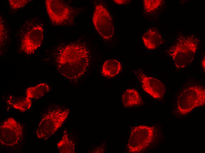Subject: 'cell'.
Returning <instances> with one entry per match:
<instances>
[{"mask_svg":"<svg viewBox=\"0 0 205 153\" xmlns=\"http://www.w3.org/2000/svg\"><path fill=\"white\" fill-rule=\"evenodd\" d=\"M155 136L154 126L140 125L132 130L128 140L127 147L130 153H139L148 147Z\"/></svg>","mask_w":205,"mask_h":153,"instance_id":"cell-5","label":"cell"},{"mask_svg":"<svg viewBox=\"0 0 205 153\" xmlns=\"http://www.w3.org/2000/svg\"><path fill=\"white\" fill-rule=\"evenodd\" d=\"M69 113L68 109H55L45 115L40 121L37 128V137L46 139L52 136L62 126Z\"/></svg>","mask_w":205,"mask_h":153,"instance_id":"cell-4","label":"cell"},{"mask_svg":"<svg viewBox=\"0 0 205 153\" xmlns=\"http://www.w3.org/2000/svg\"><path fill=\"white\" fill-rule=\"evenodd\" d=\"M113 1L115 3L117 4H122L127 3L130 1L127 0H115Z\"/></svg>","mask_w":205,"mask_h":153,"instance_id":"cell-19","label":"cell"},{"mask_svg":"<svg viewBox=\"0 0 205 153\" xmlns=\"http://www.w3.org/2000/svg\"><path fill=\"white\" fill-rule=\"evenodd\" d=\"M143 90L154 99L162 98L165 93L164 85L159 80L146 75L143 72L138 76Z\"/></svg>","mask_w":205,"mask_h":153,"instance_id":"cell-10","label":"cell"},{"mask_svg":"<svg viewBox=\"0 0 205 153\" xmlns=\"http://www.w3.org/2000/svg\"><path fill=\"white\" fill-rule=\"evenodd\" d=\"M7 103L14 109L21 112L29 109L32 105L31 99L26 96H11L7 100Z\"/></svg>","mask_w":205,"mask_h":153,"instance_id":"cell-13","label":"cell"},{"mask_svg":"<svg viewBox=\"0 0 205 153\" xmlns=\"http://www.w3.org/2000/svg\"><path fill=\"white\" fill-rule=\"evenodd\" d=\"M162 2L161 0H143L145 12L149 13L155 10L161 4Z\"/></svg>","mask_w":205,"mask_h":153,"instance_id":"cell-17","label":"cell"},{"mask_svg":"<svg viewBox=\"0 0 205 153\" xmlns=\"http://www.w3.org/2000/svg\"><path fill=\"white\" fill-rule=\"evenodd\" d=\"M57 69L63 76L70 80L80 78L89 66L90 52L82 42H72L62 47L56 57Z\"/></svg>","mask_w":205,"mask_h":153,"instance_id":"cell-1","label":"cell"},{"mask_svg":"<svg viewBox=\"0 0 205 153\" xmlns=\"http://www.w3.org/2000/svg\"><path fill=\"white\" fill-rule=\"evenodd\" d=\"M44 39L42 27L37 25L29 31L21 41L20 49L27 54L34 53L41 45Z\"/></svg>","mask_w":205,"mask_h":153,"instance_id":"cell-9","label":"cell"},{"mask_svg":"<svg viewBox=\"0 0 205 153\" xmlns=\"http://www.w3.org/2000/svg\"><path fill=\"white\" fill-rule=\"evenodd\" d=\"M121 69V65L119 61L114 59H109L103 63L102 73L104 76L112 78L118 74Z\"/></svg>","mask_w":205,"mask_h":153,"instance_id":"cell-14","label":"cell"},{"mask_svg":"<svg viewBox=\"0 0 205 153\" xmlns=\"http://www.w3.org/2000/svg\"><path fill=\"white\" fill-rule=\"evenodd\" d=\"M205 104V89L200 85L192 86L184 89L178 97L177 111L184 115L194 108Z\"/></svg>","mask_w":205,"mask_h":153,"instance_id":"cell-3","label":"cell"},{"mask_svg":"<svg viewBox=\"0 0 205 153\" xmlns=\"http://www.w3.org/2000/svg\"><path fill=\"white\" fill-rule=\"evenodd\" d=\"M30 1L29 0H9V2L11 8L15 9L24 6Z\"/></svg>","mask_w":205,"mask_h":153,"instance_id":"cell-18","label":"cell"},{"mask_svg":"<svg viewBox=\"0 0 205 153\" xmlns=\"http://www.w3.org/2000/svg\"><path fill=\"white\" fill-rule=\"evenodd\" d=\"M92 21L95 29L103 38L108 40L113 37L114 28L112 17L102 4L95 6Z\"/></svg>","mask_w":205,"mask_h":153,"instance_id":"cell-6","label":"cell"},{"mask_svg":"<svg viewBox=\"0 0 205 153\" xmlns=\"http://www.w3.org/2000/svg\"><path fill=\"white\" fill-rule=\"evenodd\" d=\"M123 105L126 107L139 105L143 102L138 91L134 89H128L123 93L122 97Z\"/></svg>","mask_w":205,"mask_h":153,"instance_id":"cell-12","label":"cell"},{"mask_svg":"<svg viewBox=\"0 0 205 153\" xmlns=\"http://www.w3.org/2000/svg\"><path fill=\"white\" fill-rule=\"evenodd\" d=\"M199 40L192 36H181L168 50L175 65L178 69L184 68L192 62L198 47Z\"/></svg>","mask_w":205,"mask_h":153,"instance_id":"cell-2","label":"cell"},{"mask_svg":"<svg viewBox=\"0 0 205 153\" xmlns=\"http://www.w3.org/2000/svg\"><path fill=\"white\" fill-rule=\"evenodd\" d=\"M50 90L49 86L45 83H41L27 88L26 96L30 99H38L43 97Z\"/></svg>","mask_w":205,"mask_h":153,"instance_id":"cell-15","label":"cell"},{"mask_svg":"<svg viewBox=\"0 0 205 153\" xmlns=\"http://www.w3.org/2000/svg\"><path fill=\"white\" fill-rule=\"evenodd\" d=\"M45 3L48 16L54 24L61 25L71 19L72 11L64 3L58 0H45Z\"/></svg>","mask_w":205,"mask_h":153,"instance_id":"cell-8","label":"cell"},{"mask_svg":"<svg viewBox=\"0 0 205 153\" xmlns=\"http://www.w3.org/2000/svg\"><path fill=\"white\" fill-rule=\"evenodd\" d=\"M23 133L22 125L12 117H9L0 127V143L2 145L13 146L20 141Z\"/></svg>","mask_w":205,"mask_h":153,"instance_id":"cell-7","label":"cell"},{"mask_svg":"<svg viewBox=\"0 0 205 153\" xmlns=\"http://www.w3.org/2000/svg\"><path fill=\"white\" fill-rule=\"evenodd\" d=\"M57 145L60 153H75V144L69 138L66 130L64 131L62 138Z\"/></svg>","mask_w":205,"mask_h":153,"instance_id":"cell-16","label":"cell"},{"mask_svg":"<svg viewBox=\"0 0 205 153\" xmlns=\"http://www.w3.org/2000/svg\"><path fill=\"white\" fill-rule=\"evenodd\" d=\"M202 66L203 68V70L205 71V56L203 57V59H202Z\"/></svg>","mask_w":205,"mask_h":153,"instance_id":"cell-20","label":"cell"},{"mask_svg":"<svg viewBox=\"0 0 205 153\" xmlns=\"http://www.w3.org/2000/svg\"><path fill=\"white\" fill-rule=\"evenodd\" d=\"M142 38L145 46L149 49H156L162 43L160 34L154 28L148 29L143 35Z\"/></svg>","mask_w":205,"mask_h":153,"instance_id":"cell-11","label":"cell"}]
</instances>
